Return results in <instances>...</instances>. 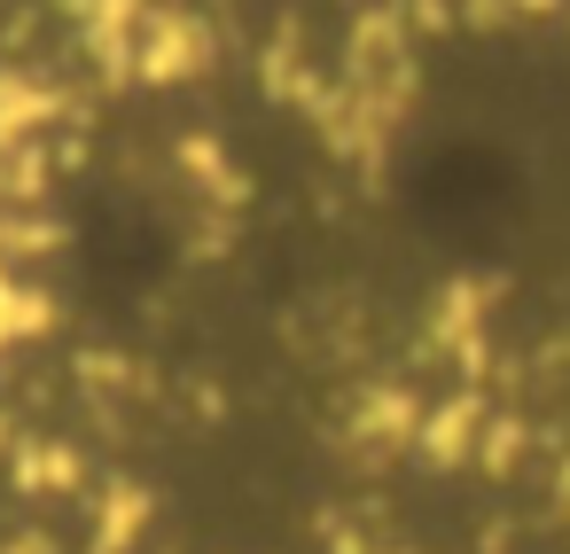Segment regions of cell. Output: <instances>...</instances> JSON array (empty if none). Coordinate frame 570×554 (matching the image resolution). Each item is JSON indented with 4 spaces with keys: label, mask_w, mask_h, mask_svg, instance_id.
I'll return each instance as SVG.
<instances>
[{
    "label": "cell",
    "mask_w": 570,
    "mask_h": 554,
    "mask_svg": "<svg viewBox=\"0 0 570 554\" xmlns=\"http://www.w3.org/2000/svg\"><path fill=\"white\" fill-rule=\"evenodd\" d=\"M9 328H17V320H9V313H0V336H9Z\"/></svg>",
    "instance_id": "cell-1"
}]
</instances>
